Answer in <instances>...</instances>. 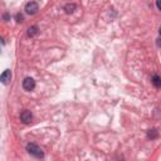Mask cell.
Returning <instances> with one entry per match:
<instances>
[{"label":"cell","mask_w":161,"mask_h":161,"mask_svg":"<svg viewBox=\"0 0 161 161\" xmlns=\"http://www.w3.org/2000/svg\"><path fill=\"white\" fill-rule=\"evenodd\" d=\"M27 150H28L29 154L33 155V156L37 157V159H42V157L44 156V154H43V151L40 150V147H38L37 145H34V143H28Z\"/></svg>","instance_id":"obj_1"},{"label":"cell","mask_w":161,"mask_h":161,"mask_svg":"<svg viewBox=\"0 0 161 161\" xmlns=\"http://www.w3.org/2000/svg\"><path fill=\"white\" fill-rule=\"evenodd\" d=\"M38 10H39V5H38L37 3H34V1H30V3H28V4L25 5V11H27L28 14H30V15L37 14Z\"/></svg>","instance_id":"obj_2"},{"label":"cell","mask_w":161,"mask_h":161,"mask_svg":"<svg viewBox=\"0 0 161 161\" xmlns=\"http://www.w3.org/2000/svg\"><path fill=\"white\" fill-rule=\"evenodd\" d=\"M23 88L25 91H33L35 88V81L30 77H27L24 81H23Z\"/></svg>","instance_id":"obj_3"},{"label":"cell","mask_w":161,"mask_h":161,"mask_svg":"<svg viewBox=\"0 0 161 161\" xmlns=\"http://www.w3.org/2000/svg\"><path fill=\"white\" fill-rule=\"evenodd\" d=\"M20 120H22L24 124H30L32 120H33V115H32L30 111L24 110L22 113H20Z\"/></svg>","instance_id":"obj_4"},{"label":"cell","mask_w":161,"mask_h":161,"mask_svg":"<svg viewBox=\"0 0 161 161\" xmlns=\"http://www.w3.org/2000/svg\"><path fill=\"white\" fill-rule=\"evenodd\" d=\"M0 80H1V82H3L4 84H8V83H9V81L11 80V73H10L9 69H7V71L3 72L1 77H0Z\"/></svg>","instance_id":"obj_5"},{"label":"cell","mask_w":161,"mask_h":161,"mask_svg":"<svg viewBox=\"0 0 161 161\" xmlns=\"http://www.w3.org/2000/svg\"><path fill=\"white\" fill-rule=\"evenodd\" d=\"M151 82H152V84H154L156 88H160V87H161V78L159 77V76H154Z\"/></svg>","instance_id":"obj_6"},{"label":"cell","mask_w":161,"mask_h":161,"mask_svg":"<svg viewBox=\"0 0 161 161\" xmlns=\"http://www.w3.org/2000/svg\"><path fill=\"white\" fill-rule=\"evenodd\" d=\"M38 27H35V25H33V27H30L28 29V35L29 37H35L37 34H38Z\"/></svg>","instance_id":"obj_7"},{"label":"cell","mask_w":161,"mask_h":161,"mask_svg":"<svg viewBox=\"0 0 161 161\" xmlns=\"http://www.w3.org/2000/svg\"><path fill=\"white\" fill-rule=\"evenodd\" d=\"M76 4H67L66 7H64V10H66V13L67 14H71V13H73V11L76 10Z\"/></svg>","instance_id":"obj_8"},{"label":"cell","mask_w":161,"mask_h":161,"mask_svg":"<svg viewBox=\"0 0 161 161\" xmlns=\"http://www.w3.org/2000/svg\"><path fill=\"white\" fill-rule=\"evenodd\" d=\"M159 136V132H157V130H150L149 131V133H147V139H150V140H155L156 137Z\"/></svg>","instance_id":"obj_9"},{"label":"cell","mask_w":161,"mask_h":161,"mask_svg":"<svg viewBox=\"0 0 161 161\" xmlns=\"http://www.w3.org/2000/svg\"><path fill=\"white\" fill-rule=\"evenodd\" d=\"M24 20V16L22 15V14H16V22L20 23V22H23Z\"/></svg>","instance_id":"obj_10"},{"label":"cell","mask_w":161,"mask_h":161,"mask_svg":"<svg viewBox=\"0 0 161 161\" xmlns=\"http://www.w3.org/2000/svg\"><path fill=\"white\" fill-rule=\"evenodd\" d=\"M156 7L159 10H161V0H156Z\"/></svg>","instance_id":"obj_11"},{"label":"cell","mask_w":161,"mask_h":161,"mask_svg":"<svg viewBox=\"0 0 161 161\" xmlns=\"http://www.w3.org/2000/svg\"><path fill=\"white\" fill-rule=\"evenodd\" d=\"M4 19L8 20V19H9V15H8V14H4Z\"/></svg>","instance_id":"obj_12"},{"label":"cell","mask_w":161,"mask_h":161,"mask_svg":"<svg viewBox=\"0 0 161 161\" xmlns=\"http://www.w3.org/2000/svg\"><path fill=\"white\" fill-rule=\"evenodd\" d=\"M157 45L161 47V39H157Z\"/></svg>","instance_id":"obj_13"},{"label":"cell","mask_w":161,"mask_h":161,"mask_svg":"<svg viewBox=\"0 0 161 161\" xmlns=\"http://www.w3.org/2000/svg\"><path fill=\"white\" fill-rule=\"evenodd\" d=\"M159 33H160V35H161V25H160V29H159Z\"/></svg>","instance_id":"obj_14"}]
</instances>
